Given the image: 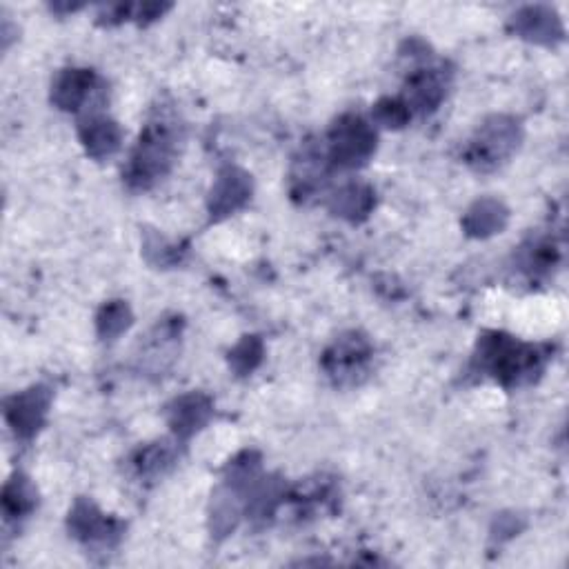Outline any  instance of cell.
<instances>
[{
	"mask_svg": "<svg viewBox=\"0 0 569 569\" xmlns=\"http://www.w3.org/2000/svg\"><path fill=\"white\" fill-rule=\"evenodd\" d=\"M89 147L91 150H100L102 152H109L116 147V136H114V129L109 127L107 123H100V127H91L89 129Z\"/></svg>",
	"mask_w": 569,
	"mask_h": 569,
	"instance_id": "1",
	"label": "cell"
}]
</instances>
